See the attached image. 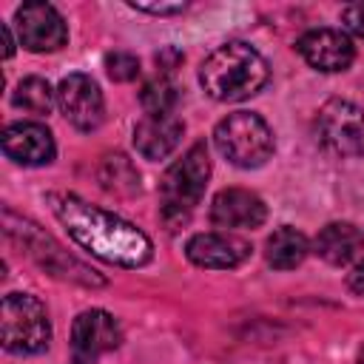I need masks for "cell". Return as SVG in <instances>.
<instances>
[{
    "label": "cell",
    "mask_w": 364,
    "mask_h": 364,
    "mask_svg": "<svg viewBox=\"0 0 364 364\" xmlns=\"http://www.w3.org/2000/svg\"><path fill=\"white\" fill-rule=\"evenodd\" d=\"M46 199L57 222L68 230V236L97 259L119 267H142L151 262V239L131 222L97 205H88L77 193L51 191Z\"/></svg>",
    "instance_id": "6da1fadb"
},
{
    "label": "cell",
    "mask_w": 364,
    "mask_h": 364,
    "mask_svg": "<svg viewBox=\"0 0 364 364\" xmlns=\"http://www.w3.org/2000/svg\"><path fill=\"white\" fill-rule=\"evenodd\" d=\"M270 77L267 60L247 43L230 40L213 48L199 65V82L219 102H242L264 88Z\"/></svg>",
    "instance_id": "7a4b0ae2"
},
{
    "label": "cell",
    "mask_w": 364,
    "mask_h": 364,
    "mask_svg": "<svg viewBox=\"0 0 364 364\" xmlns=\"http://www.w3.org/2000/svg\"><path fill=\"white\" fill-rule=\"evenodd\" d=\"M208 176H210V156H208L205 142L191 145L185 151V156L176 159L165 171L159 193H162V219L171 228L188 222L191 210L199 205V199L205 193Z\"/></svg>",
    "instance_id": "3957f363"
},
{
    "label": "cell",
    "mask_w": 364,
    "mask_h": 364,
    "mask_svg": "<svg viewBox=\"0 0 364 364\" xmlns=\"http://www.w3.org/2000/svg\"><path fill=\"white\" fill-rule=\"evenodd\" d=\"M213 145L230 165L259 168L273 154V131L259 114L236 111L219 119L213 128Z\"/></svg>",
    "instance_id": "277c9868"
},
{
    "label": "cell",
    "mask_w": 364,
    "mask_h": 364,
    "mask_svg": "<svg viewBox=\"0 0 364 364\" xmlns=\"http://www.w3.org/2000/svg\"><path fill=\"white\" fill-rule=\"evenodd\" d=\"M51 324L40 299L31 293H9L0 304V341L9 353L34 355L48 347Z\"/></svg>",
    "instance_id": "5b68a950"
},
{
    "label": "cell",
    "mask_w": 364,
    "mask_h": 364,
    "mask_svg": "<svg viewBox=\"0 0 364 364\" xmlns=\"http://www.w3.org/2000/svg\"><path fill=\"white\" fill-rule=\"evenodd\" d=\"M318 142L336 156H364V108L350 100H330L316 117Z\"/></svg>",
    "instance_id": "8992f818"
},
{
    "label": "cell",
    "mask_w": 364,
    "mask_h": 364,
    "mask_svg": "<svg viewBox=\"0 0 364 364\" xmlns=\"http://www.w3.org/2000/svg\"><path fill=\"white\" fill-rule=\"evenodd\" d=\"M57 108L77 131H97L105 117L102 91L88 74H68L60 80Z\"/></svg>",
    "instance_id": "52a82bcc"
},
{
    "label": "cell",
    "mask_w": 364,
    "mask_h": 364,
    "mask_svg": "<svg viewBox=\"0 0 364 364\" xmlns=\"http://www.w3.org/2000/svg\"><path fill=\"white\" fill-rule=\"evenodd\" d=\"M122 330L117 318L105 310H82L71 324V361L94 364L100 355L117 350Z\"/></svg>",
    "instance_id": "ba28073f"
},
{
    "label": "cell",
    "mask_w": 364,
    "mask_h": 364,
    "mask_svg": "<svg viewBox=\"0 0 364 364\" xmlns=\"http://www.w3.org/2000/svg\"><path fill=\"white\" fill-rule=\"evenodd\" d=\"M14 26L28 51H57L68 40V26L51 3H23L14 11Z\"/></svg>",
    "instance_id": "9c48e42d"
},
{
    "label": "cell",
    "mask_w": 364,
    "mask_h": 364,
    "mask_svg": "<svg viewBox=\"0 0 364 364\" xmlns=\"http://www.w3.org/2000/svg\"><path fill=\"white\" fill-rule=\"evenodd\" d=\"M296 48L307 65H313L316 71H324V74L350 68V63L355 57V46H353L350 34H344L338 28H313V31L301 34Z\"/></svg>",
    "instance_id": "30bf717a"
},
{
    "label": "cell",
    "mask_w": 364,
    "mask_h": 364,
    "mask_svg": "<svg viewBox=\"0 0 364 364\" xmlns=\"http://www.w3.org/2000/svg\"><path fill=\"white\" fill-rule=\"evenodd\" d=\"M26 239H23V245H26V250L48 270V273H54V276H63V279H71V282H80V284H105V279L102 276H97L91 267H85L82 262H77L74 256H68L48 233H43L37 225H31V222H26Z\"/></svg>",
    "instance_id": "8fae6325"
},
{
    "label": "cell",
    "mask_w": 364,
    "mask_h": 364,
    "mask_svg": "<svg viewBox=\"0 0 364 364\" xmlns=\"http://www.w3.org/2000/svg\"><path fill=\"white\" fill-rule=\"evenodd\" d=\"M0 142H3V154L26 168L48 165L57 154L51 131L40 122H11V125H6Z\"/></svg>",
    "instance_id": "7c38bea8"
},
{
    "label": "cell",
    "mask_w": 364,
    "mask_h": 364,
    "mask_svg": "<svg viewBox=\"0 0 364 364\" xmlns=\"http://www.w3.org/2000/svg\"><path fill=\"white\" fill-rule=\"evenodd\" d=\"M264 219H267V205L262 202V196L245 188H225L210 202V222L216 228L245 230V228H259Z\"/></svg>",
    "instance_id": "4fadbf2b"
},
{
    "label": "cell",
    "mask_w": 364,
    "mask_h": 364,
    "mask_svg": "<svg viewBox=\"0 0 364 364\" xmlns=\"http://www.w3.org/2000/svg\"><path fill=\"white\" fill-rule=\"evenodd\" d=\"M185 253L196 267L228 270L250 256V245L233 233H196L188 239Z\"/></svg>",
    "instance_id": "5bb4252c"
},
{
    "label": "cell",
    "mask_w": 364,
    "mask_h": 364,
    "mask_svg": "<svg viewBox=\"0 0 364 364\" xmlns=\"http://www.w3.org/2000/svg\"><path fill=\"white\" fill-rule=\"evenodd\" d=\"M185 125L171 117H145L134 128V148L145 159H165L182 139Z\"/></svg>",
    "instance_id": "9a60e30c"
},
{
    "label": "cell",
    "mask_w": 364,
    "mask_h": 364,
    "mask_svg": "<svg viewBox=\"0 0 364 364\" xmlns=\"http://www.w3.org/2000/svg\"><path fill=\"white\" fill-rule=\"evenodd\" d=\"M361 247H364V233L353 222H330L313 239V250L327 264H336V267L350 264Z\"/></svg>",
    "instance_id": "2e32d148"
},
{
    "label": "cell",
    "mask_w": 364,
    "mask_h": 364,
    "mask_svg": "<svg viewBox=\"0 0 364 364\" xmlns=\"http://www.w3.org/2000/svg\"><path fill=\"white\" fill-rule=\"evenodd\" d=\"M307 253H310L307 236L301 230L290 228V225L273 230L270 239H267V250H264L267 264L276 267V270H293V267H299L307 259Z\"/></svg>",
    "instance_id": "e0dca14e"
},
{
    "label": "cell",
    "mask_w": 364,
    "mask_h": 364,
    "mask_svg": "<svg viewBox=\"0 0 364 364\" xmlns=\"http://www.w3.org/2000/svg\"><path fill=\"white\" fill-rule=\"evenodd\" d=\"M57 100V91H51V85L43 80V77H26L17 82L14 94H11V102L28 114H48L51 105Z\"/></svg>",
    "instance_id": "ac0fdd59"
},
{
    "label": "cell",
    "mask_w": 364,
    "mask_h": 364,
    "mask_svg": "<svg viewBox=\"0 0 364 364\" xmlns=\"http://www.w3.org/2000/svg\"><path fill=\"white\" fill-rule=\"evenodd\" d=\"M139 102L145 108V117H171L179 102V88L168 77H156V80L145 82Z\"/></svg>",
    "instance_id": "d6986e66"
},
{
    "label": "cell",
    "mask_w": 364,
    "mask_h": 364,
    "mask_svg": "<svg viewBox=\"0 0 364 364\" xmlns=\"http://www.w3.org/2000/svg\"><path fill=\"white\" fill-rule=\"evenodd\" d=\"M105 71L117 82H131L139 74V60L134 54H128V51H114V54L105 57Z\"/></svg>",
    "instance_id": "ffe728a7"
},
{
    "label": "cell",
    "mask_w": 364,
    "mask_h": 364,
    "mask_svg": "<svg viewBox=\"0 0 364 364\" xmlns=\"http://www.w3.org/2000/svg\"><path fill=\"white\" fill-rule=\"evenodd\" d=\"M341 23L350 34L361 37L364 40V3H353V6H344L341 9Z\"/></svg>",
    "instance_id": "44dd1931"
},
{
    "label": "cell",
    "mask_w": 364,
    "mask_h": 364,
    "mask_svg": "<svg viewBox=\"0 0 364 364\" xmlns=\"http://www.w3.org/2000/svg\"><path fill=\"white\" fill-rule=\"evenodd\" d=\"M131 9L136 11H148V14H182L188 9V3H131Z\"/></svg>",
    "instance_id": "7402d4cb"
},
{
    "label": "cell",
    "mask_w": 364,
    "mask_h": 364,
    "mask_svg": "<svg viewBox=\"0 0 364 364\" xmlns=\"http://www.w3.org/2000/svg\"><path fill=\"white\" fill-rule=\"evenodd\" d=\"M350 290L353 293H364V262L350 273Z\"/></svg>",
    "instance_id": "603a6c76"
},
{
    "label": "cell",
    "mask_w": 364,
    "mask_h": 364,
    "mask_svg": "<svg viewBox=\"0 0 364 364\" xmlns=\"http://www.w3.org/2000/svg\"><path fill=\"white\" fill-rule=\"evenodd\" d=\"M0 34H3V43H6V57H11L14 54V40H11L9 26H0Z\"/></svg>",
    "instance_id": "cb8c5ba5"
},
{
    "label": "cell",
    "mask_w": 364,
    "mask_h": 364,
    "mask_svg": "<svg viewBox=\"0 0 364 364\" xmlns=\"http://www.w3.org/2000/svg\"><path fill=\"white\" fill-rule=\"evenodd\" d=\"M358 364H364V347H361V353H358Z\"/></svg>",
    "instance_id": "d4e9b609"
}]
</instances>
